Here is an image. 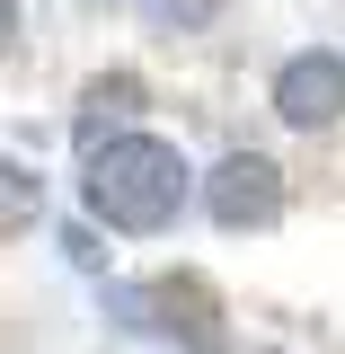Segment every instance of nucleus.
I'll use <instances>...</instances> for the list:
<instances>
[{"label": "nucleus", "mask_w": 345, "mask_h": 354, "mask_svg": "<svg viewBox=\"0 0 345 354\" xmlns=\"http://www.w3.org/2000/svg\"><path fill=\"white\" fill-rule=\"evenodd\" d=\"M204 213L221 230H265V221H283V169L265 160V151H230L213 177H204Z\"/></svg>", "instance_id": "obj_2"}, {"label": "nucleus", "mask_w": 345, "mask_h": 354, "mask_svg": "<svg viewBox=\"0 0 345 354\" xmlns=\"http://www.w3.org/2000/svg\"><path fill=\"white\" fill-rule=\"evenodd\" d=\"M274 115L292 133H328L345 115V53H319V44L292 53V62L274 71Z\"/></svg>", "instance_id": "obj_3"}, {"label": "nucleus", "mask_w": 345, "mask_h": 354, "mask_svg": "<svg viewBox=\"0 0 345 354\" xmlns=\"http://www.w3.org/2000/svg\"><path fill=\"white\" fill-rule=\"evenodd\" d=\"M142 9H151V18H177V27H195V18H204L213 0H142Z\"/></svg>", "instance_id": "obj_6"}, {"label": "nucleus", "mask_w": 345, "mask_h": 354, "mask_svg": "<svg viewBox=\"0 0 345 354\" xmlns=\"http://www.w3.org/2000/svg\"><path fill=\"white\" fill-rule=\"evenodd\" d=\"M133 106H142V80H133V71H106V80L80 88V124L88 115H133Z\"/></svg>", "instance_id": "obj_4"}, {"label": "nucleus", "mask_w": 345, "mask_h": 354, "mask_svg": "<svg viewBox=\"0 0 345 354\" xmlns=\"http://www.w3.org/2000/svg\"><path fill=\"white\" fill-rule=\"evenodd\" d=\"M0 177H9V186H0V204H9V230H18V221L36 213V177L18 169V160H9V169H0Z\"/></svg>", "instance_id": "obj_5"}, {"label": "nucleus", "mask_w": 345, "mask_h": 354, "mask_svg": "<svg viewBox=\"0 0 345 354\" xmlns=\"http://www.w3.org/2000/svg\"><path fill=\"white\" fill-rule=\"evenodd\" d=\"M248 354H283V346H248Z\"/></svg>", "instance_id": "obj_7"}, {"label": "nucleus", "mask_w": 345, "mask_h": 354, "mask_svg": "<svg viewBox=\"0 0 345 354\" xmlns=\"http://www.w3.org/2000/svg\"><path fill=\"white\" fill-rule=\"evenodd\" d=\"M80 195L106 230H169L186 204V160L160 133H106V142H88Z\"/></svg>", "instance_id": "obj_1"}]
</instances>
